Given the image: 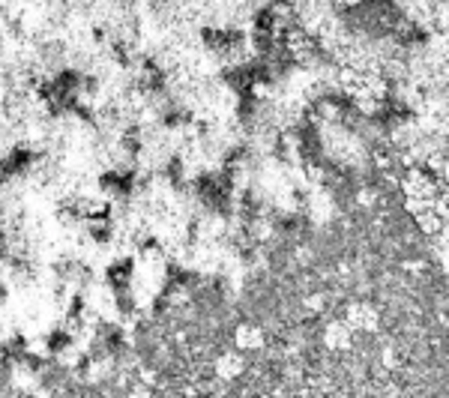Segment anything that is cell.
I'll return each mask as SVG.
<instances>
[{
    "mask_svg": "<svg viewBox=\"0 0 449 398\" xmlns=\"http://www.w3.org/2000/svg\"><path fill=\"white\" fill-rule=\"evenodd\" d=\"M39 156L30 144H15L12 150H6L0 156V174H3L6 180H21L24 174H30L34 165H39Z\"/></svg>",
    "mask_w": 449,
    "mask_h": 398,
    "instance_id": "cell-1",
    "label": "cell"
},
{
    "mask_svg": "<svg viewBox=\"0 0 449 398\" xmlns=\"http://www.w3.org/2000/svg\"><path fill=\"white\" fill-rule=\"evenodd\" d=\"M135 276H138V261L132 255H117V258L105 267V288H108V291L135 288Z\"/></svg>",
    "mask_w": 449,
    "mask_h": 398,
    "instance_id": "cell-2",
    "label": "cell"
}]
</instances>
